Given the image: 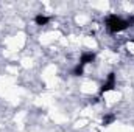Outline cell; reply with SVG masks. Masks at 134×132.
<instances>
[{
  "mask_svg": "<svg viewBox=\"0 0 134 132\" xmlns=\"http://www.w3.org/2000/svg\"><path fill=\"white\" fill-rule=\"evenodd\" d=\"M133 22H134V17L133 19H123V17H120L117 14H111L106 19V28L111 33H120V31L126 30L128 27H131Z\"/></svg>",
  "mask_w": 134,
  "mask_h": 132,
  "instance_id": "6da1fadb",
  "label": "cell"
},
{
  "mask_svg": "<svg viewBox=\"0 0 134 132\" xmlns=\"http://www.w3.org/2000/svg\"><path fill=\"white\" fill-rule=\"evenodd\" d=\"M114 87H115V75H114V73H109L106 82H103V86L100 87V95L106 93V92H109V90H112Z\"/></svg>",
  "mask_w": 134,
  "mask_h": 132,
  "instance_id": "7a4b0ae2",
  "label": "cell"
},
{
  "mask_svg": "<svg viewBox=\"0 0 134 132\" xmlns=\"http://www.w3.org/2000/svg\"><path fill=\"white\" fill-rule=\"evenodd\" d=\"M95 61V53H92V51H89V53H83V56H81V61H80V65H87V64H91V62H94Z\"/></svg>",
  "mask_w": 134,
  "mask_h": 132,
  "instance_id": "3957f363",
  "label": "cell"
},
{
  "mask_svg": "<svg viewBox=\"0 0 134 132\" xmlns=\"http://www.w3.org/2000/svg\"><path fill=\"white\" fill-rule=\"evenodd\" d=\"M48 17L47 16H42V14H37L36 17H34V22H36V25H47L48 23Z\"/></svg>",
  "mask_w": 134,
  "mask_h": 132,
  "instance_id": "277c9868",
  "label": "cell"
},
{
  "mask_svg": "<svg viewBox=\"0 0 134 132\" xmlns=\"http://www.w3.org/2000/svg\"><path fill=\"white\" fill-rule=\"evenodd\" d=\"M114 120H115V115H114V113H109V115H106V117L103 118V126H108V124H111Z\"/></svg>",
  "mask_w": 134,
  "mask_h": 132,
  "instance_id": "5b68a950",
  "label": "cell"
},
{
  "mask_svg": "<svg viewBox=\"0 0 134 132\" xmlns=\"http://www.w3.org/2000/svg\"><path fill=\"white\" fill-rule=\"evenodd\" d=\"M83 71H84V67L80 65V64L73 68V75H75V76H80V75H83Z\"/></svg>",
  "mask_w": 134,
  "mask_h": 132,
  "instance_id": "8992f818",
  "label": "cell"
}]
</instances>
